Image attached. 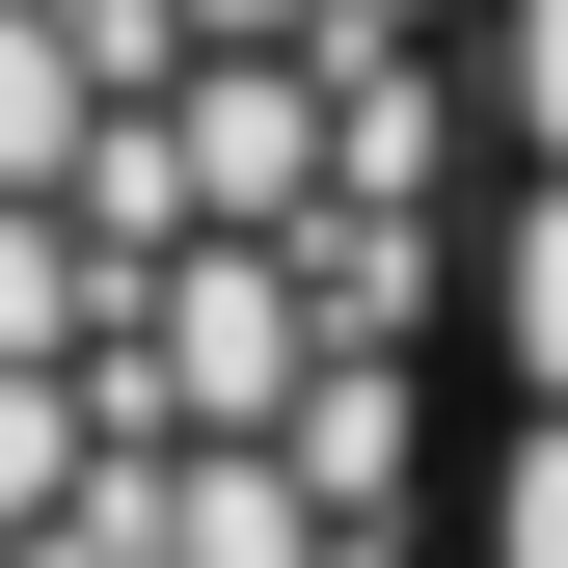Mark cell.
Segmentation results:
<instances>
[{
	"label": "cell",
	"mask_w": 568,
	"mask_h": 568,
	"mask_svg": "<svg viewBox=\"0 0 568 568\" xmlns=\"http://www.w3.org/2000/svg\"><path fill=\"white\" fill-rule=\"evenodd\" d=\"M54 515H82V379L0 352V541H54Z\"/></svg>",
	"instance_id": "1"
},
{
	"label": "cell",
	"mask_w": 568,
	"mask_h": 568,
	"mask_svg": "<svg viewBox=\"0 0 568 568\" xmlns=\"http://www.w3.org/2000/svg\"><path fill=\"white\" fill-rule=\"evenodd\" d=\"M487 568H568V406L515 434V487H487Z\"/></svg>",
	"instance_id": "3"
},
{
	"label": "cell",
	"mask_w": 568,
	"mask_h": 568,
	"mask_svg": "<svg viewBox=\"0 0 568 568\" xmlns=\"http://www.w3.org/2000/svg\"><path fill=\"white\" fill-rule=\"evenodd\" d=\"M487 325H515V379L568 406V190L541 163H515V244H487Z\"/></svg>",
	"instance_id": "2"
}]
</instances>
